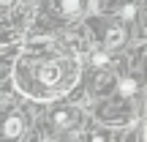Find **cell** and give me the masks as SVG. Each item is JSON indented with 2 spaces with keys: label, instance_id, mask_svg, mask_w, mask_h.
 I'll return each instance as SVG.
<instances>
[{
  "label": "cell",
  "instance_id": "4fadbf2b",
  "mask_svg": "<svg viewBox=\"0 0 147 142\" xmlns=\"http://www.w3.org/2000/svg\"><path fill=\"white\" fill-rule=\"evenodd\" d=\"M44 142H55V139H44Z\"/></svg>",
  "mask_w": 147,
  "mask_h": 142
},
{
  "label": "cell",
  "instance_id": "30bf717a",
  "mask_svg": "<svg viewBox=\"0 0 147 142\" xmlns=\"http://www.w3.org/2000/svg\"><path fill=\"white\" fill-rule=\"evenodd\" d=\"M95 82H98V90H104V88H109V77H106V74H101V77L95 79Z\"/></svg>",
  "mask_w": 147,
  "mask_h": 142
},
{
  "label": "cell",
  "instance_id": "ba28073f",
  "mask_svg": "<svg viewBox=\"0 0 147 142\" xmlns=\"http://www.w3.org/2000/svg\"><path fill=\"white\" fill-rule=\"evenodd\" d=\"M134 14H136V5H134V3L123 5V11H120V16H123V19H134Z\"/></svg>",
  "mask_w": 147,
  "mask_h": 142
},
{
  "label": "cell",
  "instance_id": "9c48e42d",
  "mask_svg": "<svg viewBox=\"0 0 147 142\" xmlns=\"http://www.w3.org/2000/svg\"><path fill=\"white\" fill-rule=\"evenodd\" d=\"M125 142H144V134H142V128H134V131L125 137Z\"/></svg>",
  "mask_w": 147,
  "mask_h": 142
},
{
  "label": "cell",
  "instance_id": "5b68a950",
  "mask_svg": "<svg viewBox=\"0 0 147 142\" xmlns=\"http://www.w3.org/2000/svg\"><path fill=\"white\" fill-rule=\"evenodd\" d=\"M136 88H139V82L134 77H125V79L117 82V93H120V96H134V93H136Z\"/></svg>",
  "mask_w": 147,
  "mask_h": 142
},
{
  "label": "cell",
  "instance_id": "6da1fadb",
  "mask_svg": "<svg viewBox=\"0 0 147 142\" xmlns=\"http://www.w3.org/2000/svg\"><path fill=\"white\" fill-rule=\"evenodd\" d=\"M79 79V60L71 49L57 44H44L22 55L14 66V82L25 96L38 101H52L68 93Z\"/></svg>",
  "mask_w": 147,
  "mask_h": 142
},
{
  "label": "cell",
  "instance_id": "3957f363",
  "mask_svg": "<svg viewBox=\"0 0 147 142\" xmlns=\"http://www.w3.org/2000/svg\"><path fill=\"white\" fill-rule=\"evenodd\" d=\"M84 8H87V0H57V11L63 16H68V19L79 16Z\"/></svg>",
  "mask_w": 147,
  "mask_h": 142
},
{
  "label": "cell",
  "instance_id": "7c38bea8",
  "mask_svg": "<svg viewBox=\"0 0 147 142\" xmlns=\"http://www.w3.org/2000/svg\"><path fill=\"white\" fill-rule=\"evenodd\" d=\"M11 3H14V0H0V8H8Z\"/></svg>",
  "mask_w": 147,
  "mask_h": 142
},
{
  "label": "cell",
  "instance_id": "277c9868",
  "mask_svg": "<svg viewBox=\"0 0 147 142\" xmlns=\"http://www.w3.org/2000/svg\"><path fill=\"white\" fill-rule=\"evenodd\" d=\"M74 120H76V112L74 109H55L52 112V123L57 128H71Z\"/></svg>",
  "mask_w": 147,
  "mask_h": 142
},
{
  "label": "cell",
  "instance_id": "8fae6325",
  "mask_svg": "<svg viewBox=\"0 0 147 142\" xmlns=\"http://www.w3.org/2000/svg\"><path fill=\"white\" fill-rule=\"evenodd\" d=\"M90 142H106V134H90Z\"/></svg>",
  "mask_w": 147,
  "mask_h": 142
},
{
  "label": "cell",
  "instance_id": "8992f818",
  "mask_svg": "<svg viewBox=\"0 0 147 142\" xmlns=\"http://www.w3.org/2000/svg\"><path fill=\"white\" fill-rule=\"evenodd\" d=\"M123 41H125V30H123V27H112V30L106 33V44H109V47H120Z\"/></svg>",
  "mask_w": 147,
  "mask_h": 142
},
{
  "label": "cell",
  "instance_id": "7a4b0ae2",
  "mask_svg": "<svg viewBox=\"0 0 147 142\" xmlns=\"http://www.w3.org/2000/svg\"><path fill=\"white\" fill-rule=\"evenodd\" d=\"M25 131V118L22 115H8L0 126V139H19Z\"/></svg>",
  "mask_w": 147,
  "mask_h": 142
},
{
  "label": "cell",
  "instance_id": "52a82bcc",
  "mask_svg": "<svg viewBox=\"0 0 147 142\" xmlns=\"http://www.w3.org/2000/svg\"><path fill=\"white\" fill-rule=\"evenodd\" d=\"M106 63H109V55H106V52H93V66H98V69H104Z\"/></svg>",
  "mask_w": 147,
  "mask_h": 142
}]
</instances>
